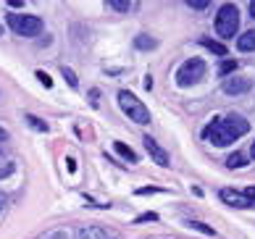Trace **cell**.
<instances>
[{
    "instance_id": "obj_1",
    "label": "cell",
    "mask_w": 255,
    "mask_h": 239,
    "mask_svg": "<svg viewBox=\"0 0 255 239\" xmlns=\"http://www.w3.org/2000/svg\"><path fill=\"white\" fill-rule=\"evenodd\" d=\"M248 131H250V123L245 121L240 113H229V116L216 119V121L208 123L203 129V139H208L216 147H226V145H232L234 139L245 137Z\"/></svg>"
},
{
    "instance_id": "obj_2",
    "label": "cell",
    "mask_w": 255,
    "mask_h": 239,
    "mask_svg": "<svg viewBox=\"0 0 255 239\" xmlns=\"http://www.w3.org/2000/svg\"><path fill=\"white\" fill-rule=\"evenodd\" d=\"M119 108L124 111L134 123H150V111L145 108V103H142V100H137L134 95L127 92V90H121V92H119Z\"/></svg>"
},
{
    "instance_id": "obj_3",
    "label": "cell",
    "mask_w": 255,
    "mask_h": 239,
    "mask_svg": "<svg viewBox=\"0 0 255 239\" xmlns=\"http://www.w3.org/2000/svg\"><path fill=\"white\" fill-rule=\"evenodd\" d=\"M237 29H240V11H237V5L224 3L219 8V13H216V32H219L221 37H234Z\"/></svg>"
},
{
    "instance_id": "obj_4",
    "label": "cell",
    "mask_w": 255,
    "mask_h": 239,
    "mask_svg": "<svg viewBox=\"0 0 255 239\" xmlns=\"http://www.w3.org/2000/svg\"><path fill=\"white\" fill-rule=\"evenodd\" d=\"M8 26L21 37H34L42 32V18L32 13H11L8 16Z\"/></svg>"
},
{
    "instance_id": "obj_5",
    "label": "cell",
    "mask_w": 255,
    "mask_h": 239,
    "mask_svg": "<svg viewBox=\"0 0 255 239\" xmlns=\"http://www.w3.org/2000/svg\"><path fill=\"white\" fill-rule=\"evenodd\" d=\"M205 76V61L200 58H190V61H184L182 66H179V71H176V82H179V87H190V84H197Z\"/></svg>"
},
{
    "instance_id": "obj_6",
    "label": "cell",
    "mask_w": 255,
    "mask_h": 239,
    "mask_svg": "<svg viewBox=\"0 0 255 239\" xmlns=\"http://www.w3.org/2000/svg\"><path fill=\"white\" fill-rule=\"evenodd\" d=\"M219 197L224 200L226 205H232V208H253L250 197L245 195V192H237V189H221Z\"/></svg>"
},
{
    "instance_id": "obj_7",
    "label": "cell",
    "mask_w": 255,
    "mask_h": 239,
    "mask_svg": "<svg viewBox=\"0 0 255 239\" xmlns=\"http://www.w3.org/2000/svg\"><path fill=\"white\" fill-rule=\"evenodd\" d=\"M142 145H145V150L150 152V158H153L158 166H168V163H171V160H168V152L160 147L153 137H142Z\"/></svg>"
},
{
    "instance_id": "obj_8",
    "label": "cell",
    "mask_w": 255,
    "mask_h": 239,
    "mask_svg": "<svg viewBox=\"0 0 255 239\" xmlns=\"http://www.w3.org/2000/svg\"><path fill=\"white\" fill-rule=\"evenodd\" d=\"M253 87V79H242V76H232V79H224V92L226 95H242Z\"/></svg>"
},
{
    "instance_id": "obj_9",
    "label": "cell",
    "mask_w": 255,
    "mask_h": 239,
    "mask_svg": "<svg viewBox=\"0 0 255 239\" xmlns=\"http://www.w3.org/2000/svg\"><path fill=\"white\" fill-rule=\"evenodd\" d=\"M237 47L242 53H250V50H255V32L250 29V32H245L242 37H237Z\"/></svg>"
},
{
    "instance_id": "obj_10",
    "label": "cell",
    "mask_w": 255,
    "mask_h": 239,
    "mask_svg": "<svg viewBox=\"0 0 255 239\" xmlns=\"http://www.w3.org/2000/svg\"><path fill=\"white\" fill-rule=\"evenodd\" d=\"M113 147H116V152H119L121 158H127L129 163H134V160H137V155H134V150H131V147H127L124 142H113Z\"/></svg>"
},
{
    "instance_id": "obj_11",
    "label": "cell",
    "mask_w": 255,
    "mask_h": 239,
    "mask_svg": "<svg viewBox=\"0 0 255 239\" xmlns=\"http://www.w3.org/2000/svg\"><path fill=\"white\" fill-rule=\"evenodd\" d=\"M226 166L229 168H242V166H248V158H245L242 152H232V155L226 158Z\"/></svg>"
},
{
    "instance_id": "obj_12",
    "label": "cell",
    "mask_w": 255,
    "mask_h": 239,
    "mask_svg": "<svg viewBox=\"0 0 255 239\" xmlns=\"http://www.w3.org/2000/svg\"><path fill=\"white\" fill-rule=\"evenodd\" d=\"M200 45H203V47H208V50H211V53H216V55H226V47H224L221 42H213V40H208V37H203V40H200Z\"/></svg>"
},
{
    "instance_id": "obj_13",
    "label": "cell",
    "mask_w": 255,
    "mask_h": 239,
    "mask_svg": "<svg viewBox=\"0 0 255 239\" xmlns=\"http://www.w3.org/2000/svg\"><path fill=\"white\" fill-rule=\"evenodd\" d=\"M134 45L139 47V50H153V47H155L158 42L153 40V37H147V34H139L137 40H134Z\"/></svg>"
},
{
    "instance_id": "obj_14",
    "label": "cell",
    "mask_w": 255,
    "mask_h": 239,
    "mask_svg": "<svg viewBox=\"0 0 255 239\" xmlns=\"http://www.w3.org/2000/svg\"><path fill=\"white\" fill-rule=\"evenodd\" d=\"M61 74L66 76V82H69V87H74V90L79 87V79H77V74H74V71L69 69V66H61Z\"/></svg>"
},
{
    "instance_id": "obj_15",
    "label": "cell",
    "mask_w": 255,
    "mask_h": 239,
    "mask_svg": "<svg viewBox=\"0 0 255 239\" xmlns=\"http://www.w3.org/2000/svg\"><path fill=\"white\" fill-rule=\"evenodd\" d=\"M108 5L113 8V11H119V13H127L129 8H131V3H127V0H111Z\"/></svg>"
},
{
    "instance_id": "obj_16",
    "label": "cell",
    "mask_w": 255,
    "mask_h": 239,
    "mask_svg": "<svg viewBox=\"0 0 255 239\" xmlns=\"http://www.w3.org/2000/svg\"><path fill=\"white\" fill-rule=\"evenodd\" d=\"M234 69H237V61H224V63L219 66V74H221V76H229Z\"/></svg>"
},
{
    "instance_id": "obj_17",
    "label": "cell",
    "mask_w": 255,
    "mask_h": 239,
    "mask_svg": "<svg viewBox=\"0 0 255 239\" xmlns=\"http://www.w3.org/2000/svg\"><path fill=\"white\" fill-rule=\"evenodd\" d=\"M26 121H29V126L37 129V131H48V123L40 121V119H34V116H26Z\"/></svg>"
},
{
    "instance_id": "obj_18",
    "label": "cell",
    "mask_w": 255,
    "mask_h": 239,
    "mask_svg": "<svg viewBox=\"0 0 255 239\" xmlns=\"http://www.w3.org/2000/svg\"><path fill=\"white\" fill-rule=\"evenodd\" d=\"M187 226H192V229H197V232H203V234H208V237H213V229H211V226H205V224H200V221H190Z\"/></svg>"
},
{
    "instance_id": "obj_19",
    "label": "cell",
    "mask_w": 255,
    "mask_h": 239,
    "mask_svg": "<svg viewBox=\"0 0 255 239\" xmlns=\"http://www.w3.org/2000/svg\"><path fill=\"white\" fill-rule=\"evenodd\" d=\"M187 5H190V8H195V11H203V8H208L211 3H208V0H190Z\"/></svg>"
},
{
    "instance_id": "obj_20",
    "label": "cell",
    "mask_w": 255,
    "mask_h": 239,
    "mask_svg": "<svg viewBox=\"0 0 255 239\" xmlns=\"http://www.w3.org/2000/svg\"><path fill=\"white\" fill-rule=\"evenodd\" d=\"M37 79H40V82L45 84V87H53V79H50V76L45 74V71H37Z\"/></svg>"
},
{
    "instance_id": "obj_21",
    "label": "cell",
    "mask_w": 255,
    "mask_h": 239,
    "mask_svg": "<svg viewBox=\"0 0 255 239\" xmlns=\"http://www.w3.org/2000/svg\"><path fill=\"white\" fill-rule=\"evenodd\" d=\"M155 218H158L155 213H145V216H139V218H137V224H142V221H155Z\"/></svg>"
},
{
    "instance_id": "obj_22",
    "label": "cell",
    "mask_w": 255,
    "mask_h": 239,
    "mask_svg": "<svg viewBox=\"0 0 255 239\" xmlns=\"http://www.w3.org/2000/svg\"><path fill=\"white\" fill-rule=\"evenodd\" d=\"M245 195H248V197H250V203L255 205V187H248V189H245Z\"/></svg>"
},
{
    "instance_id": "obj_23",
    "label": "cell",
    "mask_w": 255,
    "mask_h": 239,
    "mask_svg": "<svg viewBox=\"0 0 255 239\" xmlns=\"http://www.w3.org/2000/svg\"><path fill=\"white\" fill-rule=\"evenodd\" d=\"M11 171H13V163H8L5 168H0V179H3V176H8V174H11Z\"/></svg>"
},
{
    "instance_id": "obj_24",
    "label": "cell",
    "mask_w": 255,
    "mask_h": 239,
    "mask_svg": "<svg viewBox=\"0 0 255 239\" xmlns=\"http://www.w3.org/2000/svg\"><path fill=\"white\" fill-rule=\"evenodd\" d=\"M5 137H8V131H5L3 126H0V139H5Z\"/></svg>"
},
{
    "instance_id": "obj_25",
    "label": "cell",
    "mask_w": 255,
    "mask_h": 239,
    "mask_svg": "<svg viewBox=\"0 0 255 239\" xmlns=\"http://www.w3.org/2000/svg\"><path fill=\"white\" fill-rule=\"evenodd\" d=\"M250 16L255 18V0H253V3H250Z\"/></svg>"
},
{
    "instance_id": "obj_26",
    "label": "cell",
    "mask_w": 255,
    "mask_h": 239,
    "mask_svg": "<svg viewBox=\"0 0 255 239\" xmlns=\"http://www.w3.org/2000/svg\"><path fill=\"white\" fill-rule=\"evenodd\" d=\"M250 155H253V160H255V142H253V147H250Z\"/></svg>"
},
{
    "instance_id": "obj_27",
    "label": "cell",
    "mask_w": 255,
    "mask_h": 239,
    "mask_svg": "<svg viewBox=\"0 0 255 239\" xmlns=\"http://www.w3.org/2000/svg\"><path fill=\"white\" fill-rule=\"evenodd\" d=\"M3 203H5V200H3V195H0V210H3Z\"/></svg>"
}]
</instances>
